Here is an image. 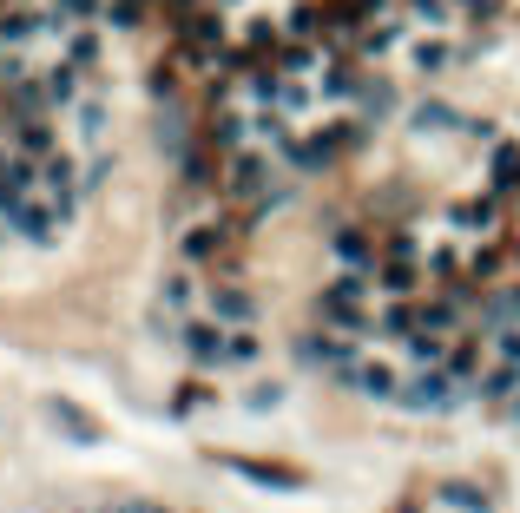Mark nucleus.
<instances>
[{
    "label": "nucleus",
    "mask_w": 520,
    "mask_h": 513,
    "mask_svg": "<svg viewBox=\"0 0 520 513\" xmlns=\"http://www.w3.org/2000/svg\"><path fill=\"white\" fill-rule=\"evenodd\" d=\"M514 264H520V237H514Z\"/></svg>",
    "instance_id": "nucleus-35"
},
{
    "label": "nucleus",
    "mask_w": 520,
    "mask_h": 513,
    "mask_svg": "<svg viewBox=\"0 0 520 513\" xmlns=\"http://www.w3.org/2000/svg\"><path fill=\"white\" fill-rule=\"evenodd\" d=\"M435 494H442L455 513H494V507H488V494H481V487H468V481H442Z\"/></svg>",
    "instance_id": "nucleus-24"
},
{
    "label": "nucleus",
    "mask_w": 520,
    "mask_h": 513,
    "mask_svg": "<svg viewBox=\"0 0 520 513\" xmlns=\"http://www.w3.org/2000/svg\"><path fill=\"white\" fill-rule=\"evenodd\" d=\"M178 342H185L191 369H205V375L237 369V329H224L218 316H205V323H185V329H178Z\"/></svg>",
    "instance_id": "nucleus-4"
},
{
    "label": "nucleus",
    "mask_w": 520,
    "mask_h": 513,
    "mask_svg": "<svg viewBox=\"0 0 520 513\" xmlns=\"http://www.w3.org/2000/svg\"><path fill=\"white\" fill-rule=\"evenodd\" d=\"M53 14L66 27H86V20H106V0H53Z\"/></svg>",
    "instance_id": "nucleus-26"
},
{
    "label": "nucleus",
    "mask_w": 520,
    "mask_h": 513,
    "mask_svg": "<svg viewBox=\"0 0 520 513\" xmlns=\"http://www.w3.org/2000/svg\"><path fill=\"white\" fill-rule=\"evenodd\" d=\"M53 421H60L66 435H79V441H93V421H86V415H73V408H66V402H53Z\"/></svg>",
    "instance_id": "nucleus-28"
},
{
    "label": "nucleus",
    "mask_w": 520,
    "mask_h": 513,
    "mask_svg": "<svg viewBox=\"0 0 520 513\" xmlns=\"http://www.w3.org/2000/svg\"><path fill=\"white\" fill-rule=\"evenodd\" d=\"M376 310H382L376 277H349V270H336V277L323 283V296H316V316H323V329H336V336H369V329H376Z\"/></svg>",
    "instance_id": "nucleus-1"
},
{
    "label": "nucleus",
    "mask_w": 520,
    "mask_h": 513,
    "mask_svg": "<svg viewBox=\"0 0 520 513\" xmlns=\"http://www.w3.org/2000/svg\"><path fill=\"white\" fill-rule=\"evenodd\" d=\"M165 408H172L178 421H191V415H205V408H211V389H205V382H185V389H172V402H165Z\"/></svg>",
    "instance_id": "nucleus-25"
},
{
    "label": "nucleus",
    "mask_w": 520,
    "mask_h": 513,
    "mask_svg": "<svg viewBox=\"0 0 520 513\" xmlns=\"http://www.w3.org/2000/svg\"><path fill=\"white\" fill-rule=\"evenodd\" d=\"M402 20H409L415 33H448L461 20L455 0H402Z\"/></svg>",
    "instance_id": "nucleus-17"
},
{
    "label": "nucleus",
    "mask_w": 520,
    "mask_h": 513,
    "mask_svg": "<svg viewBox=\"0 0 520 513\" xmlns=\"http://www.w3.org/2000/svg\"><path fill=\"white\" fill-rule=\"evenodd\" d=\"M468 257H474V244H468V237L455 231V237H435L422 264H428V277H442V283H461V270H468Z\"/></svg>",
    "instance_id": "nucleus-13"
},
{
    "label": "nucleus",
    "mask_w": 520,
    "mask_h": 513,
    "mask_svg": "<svg viewBox=\"0 0 520 513\" xmlns=\"http://www.w3.org/2000/svg\"><path fill=\"white\" fill-rule=\"evenodd\" d=\"M205 316H218L224 329H251L257 323V296L244 283H211L205 290Z\"/></svg>",
    "instance_id": "nucleus-10"
},
{
    "label": "nucleus",
    "mask_w": 520,
    "mask_h": 513,
    "mask_svg": "<svg viewBox=\"0 0 520 513\" xmlns=\"http://www.w3.org/2000/svg\"><path fill=\"white\" fill-rule=\"evenodd\" d=\"M33 171H40V158H20L14 145H0V211L33 191Z\"/></svg>",
    "instance_id": "nucleus-14"
},
{
    "label": "nucleus",
    "mask_w": 520,
    "mask_h": 513,
    "mask_svg": "<svg viewBox=\"0 0 520 513\" xmlns=\"http://www.w3.org/2000/svg\"><path fill=\"white\" fill-rule=\"evenodd\" d=\"M237 474L251 487H277V494H297L303 487V474H290V467H251V461H237Z\"/></svg>",
    "instance_id": "nucleus-23"
},
{
    "label": "nucleus",
    "mask_w": 520,
    "mask_h": 513,
    "mask_svg": "<svg viewBox=\"0 0 520 513\" xmlns=\"http://www.w3.org/2000/svg\"><path fill=\"white\" fill-rule=\"evenodd\" d=\"M0 218H7V231L20 237V244H33V250H47V244H60V211H53L47 198H40V191H27V198L20 204H7V211H0Z\"/></svg>",
    "instance_id": "nucleus-7"
},
{
    "label": "nucleus",
    "mask_w": 520,
    "mask_h": 513,
    "mask_svg": "<svg viewBox=\"0 0 520 513\" xmlns=\"http://www.w3.org/2000/svg\"><path fill=\"white\" fill-rule=\"evenodd\" d=\"M409 125L422 132V139H428V132H461V112L448 106V99H422V106L409 112Z\"/></svg>",
    "instance_id": "nucleus-21"
},
{
    "label": "nucleus",
    "mask_w": 520,
    "mask_h": 513,
    "mask_svg": "<svg viewBox=\"0 0 520 513\" xmlns=\"http://www.w3.org/2000/svg\"><path fill=\"white\" fill-rule=\"evenodd\" d=\"M455 7H461V20H481V14H494L501 0H455Z\"/></svg>",
    "instance_id": "nucleus-31"
},
{
    "label": "nucleus",
    "mask_w": 520,
    "mask_h": 513,
    "mask_svg": "<svg viewBox=\"0 0 520 513\" xmlns=\"http://www.w3.org/2000/svg\"><path fill=\"white\" fill-rule=\"evenodd\" d=\"M99 53H106V33H99L93 20H86V27H66L60 40H53V60H60V66H73L79 79H86V73L99 66Z\"/></svg>",
    "instance_id": "nucleus-9"
},
{
    "label": "nucleus",
    "mask_w": 520,
    "mask_h": 513,
    "mask_svg": "<svg viewBox=\"0 0 520 513\" xmlns=\"http://www.w3.org/2000/svg\"><path fill=\"white\" fill-rule=\"evenodd\" d=\"M474 53V40H461L455 27L448 33H409V47H402V60H409L415 79H448L461 60Z\"/></svg>",
    "instance_id": "nucleus-3"
},
{
    "label": "nucleus",
    "mask_w": 520,
    "mask_h": 513,
    "mask_svg": "<svg viewBox=\"0 0 520 513\" xmlns=\"http://www.w3.org/2000/svg\"><path fill=\"white\" fill-rule=\"evenodd\" d=\"M126 513H165V507H145V500H139V507H126Z\"/></svg>",
    "instance_id": "nucleus-34"
},
{
    "label": "nucleus",
    "mask_w": 520,
    "mask_h": 513,
    "mask_svg": "<svg viewBox=\"0 0 520 513\" xmlns=\"http://www.w3.org/2000/svg\"><path fill=\"white\" fill-rule=\"evenodd\" d=\"M501 270V250H481L474 244V257H468V277H494Z\"/></svg>",
    "instance_id": "nucleus-29"
},
{
    "label": "nucleus",
    "mask_w": 520,
    "mask_h": 513,
    "mask_svg": "<svg viewBox=\"0 0 520 513\" xmlns=\"http://www.w3.org/2000/svg\"><path fill=\"white\" fill-rule=\"evenodd\" d=\"M224 191L231 198H251V204H264V211H277L284 204V178L270 171V152H231L224 158Z\"/></svg>",
    "instance_id": "nucleus-2"
},
{
    "label": "nucleus",
    "mask_w": 520,
    "mask_h": 513,
    "mask_svg": "<svg viewBox=\"0 0 520 513\" xmlns=\"http://www.w3.org/2000/svg\"><path fill=\"white\" fill-rule=\"evenodd\" d=\"M198 303V277H191V264L185 270H172V277L158 283V316H178V310H191Z\"/></svg>",
    "instance_id": "nucleus-19"
},
{
    "label": "nucleus",
    "mask_w": 520,
    "mask_h": 513,
    "mask_svg": "<svg viewBox=\"0 0 520 513\" xmlns=\"http://www.w3.org/2000/svg\"><path fill=\"white\" fill-rule=\"evenodd\" d=\"M66 119H73V145H79V152H99V145H106V99L86 93Z\"/></svg>",
    "instance_id": "nucleus-16"
},
{
    "label": "nucleus",
    "mask_w": 520,
    "mask_h": 513,
    "mask_svg": "<svg viewBox=\"0 0 520 513\" xmlns=\"http://www.w3.org/2000/svg\"><path fill=\"white\" fill-rule=\"evenodd\" d=\"M514 389H520V369H507V362H488V375L474 382L481 402H514Z\"/></svg>",
    "instance_id": "nucleus-22"
},
{
    "label": "nucleus",
    "mask_w": 520,
    "mask_h": 513,
    "mask_svg": "<svg viewBox=\"0 0 520 513\" xmlns=\"http://www.w3.org/2000/svg\"><path fill=\"white\" fill-rule=\"evenodd\" d=\"M448 224H455L468 244H481V237L501 231V198H461L455 211H448Z\"/></svg>",
    "instance_id": "nucleus-11"
},
{
    "label": "nucleus",
    "mask_w": 520,
    "mask_h": 513,
    "mask_svg": "<svg viewBox=\"0 0 520 513\" xmlns=\"http://www.w3.org/2000/svg\"><path fill=\"white\" fill-rule=\"evenodd\" d=\"M158 7H172V14L185 20V14H198V7H211V0H158Z\"/></svg>",
    "instance_id": "nucleus-32"
},
{
    "label": "nucleus",
    "mask_w": 520,
    "mask_h": 513,
    "mask_svg": "<svg viewBox=\"0 0 520 513\" xmlns=\"http://www.w3.org/2000/svg\"><path fill=\"white\" fill-rule=\"evenodd\" d=\"M488 185H494V191H514V185H520V139H501V145L488 152Z\"/></svg>",
    "instance_id": "nucleus-20"
},
{
    "label": "nucleus",
    "mask_w": 520,
    "mask_h": 513,
    "mask_svg": "<svg viewBox=\"0 0 520 513\" xmlns=\"http://www.w3.org/2000/svg\"><path fill=\"white\" fill-rule=\"evenodd\" d=\"M0 14H7V0H0Z\"/></svg>",
    "instance_id": "nucleus-36"
},
{
    "label": "nucleus",
    "mask_w": 520,
    "mask_h": 513,
    "mask_svg": "<svg viewBox=\"0 0 520 513\" xmlns=\"http://www.w3.org/2000/svg\"><path fill=\"white\" fill-rule=\"evenodd\" d=\"M330 250H336V270H349V277H376V264H382V250L369 231H336Z\"/></svg>",
    "instance_id": "nucleus-12"
},
{
    "label": "nucleus",
    "mask_w": 520,
    "mask_h": 513,
    "mask_svg": "<svg viewBox=\"0 0 520 513\" xmlns=\"http://www.w3.org/2000/svg\"><path fill=\"white\" fill-rule=\"evenodd\" d=\"M415 283H422L415 237H395V244L382 250V264H376V290H382V296H415Z\"/></svg>",
    "instance_id": "nucleus-8"
},
{
    "label": "nucleus",
    "mask_w": 520,
    "mask_h": 513,
    "mask_svg": "<svg viewBox=\"0 0 520 513\" xmlns=\"http://www.w3.org/2000/svg\"><path fill=\"white\" fill-rule=\"evenodd\" d=\"M277 402H284V389L270 382V389H257V395H251V415H270V408H277Z\"/></svg>",
    "instance_id": "nucleus-30"
},
{
    "label": "nucleus",
    "mask_w": 520,
    "mask_h": 513,
    "mask_svg": "<svg viewBox=\"0 0 520 513\" xmlns=\"http://www.w3.org/2000/svg\"><path fill=\"white\" fill-rule=\"evenodd\" d=\"M224 244H231V231H224V224H191L185 244H178V257H185V264L198 270V264H211V257H218Z\"/></svg>",
    "instance_id": "nucleus-18"
},
{
    "label": "nucleus",
    "mask_w": 520,
    "mask_h": 513,
    "mask_svg": "<svg viewBox=\"0 0 520 513\" xmlns=\"http://www.w3.org/2000/svg\"><path fill=\"white\" fill-rule=\"evenodd\" d=\"M356 395H369V402H402V382H409V362H389L382 349H363V356L349 362L343 375Z\"/></svg>",
    "instance_id": "nucleus-5"
},
{
    "label": "nucleus",
    "mask_w": 520,
    "mask_h": 513,
    "mask_svg": "<svg viewBox=\"0 0 520 513\" xmlns=\"http://www.w3.org/2000/svg\"><path fill=\"white\" fill-rule=\"evenodd\" d=\"M356 112H369V119H382V112H395V93H389V86H376V79H369V86H363V99H356Z\"/></svg>",
    "instance_id": "nucleus-27"
},
{
    "label": "nucleus",
    "mask_w": 520,
    "mask_h": 513,
    "mask_svg": "<svg viewBox=\"0 0 520 513\" xmlns=\"http://www.w3.org/2000/svg\"><path fill=\"white\" fill-rule=\"evenodd\" d=\"M461 395V382L435 362V369H409V382H402V402L395 408H409V415H448Z\"/></svg>",
    "instance_id": "nucleus-6"
},
{
    "label": "nucleus",
    "mask_w": 520,
    "mask_h": 513,
    "mask_svg": "<svg viewBox=\"0 0 520 513\" xmlns=\"http://www.w3.org/2000/svg\"><path fill=\"white\" fill-rule=\"evenodd\" d=\"M461 316H468V290H448V296H428L422 303V329H435V336H461Z\"/></svg>",
    "instance_id": "nucleus-15"
},
{
    "label": "nucleus",
    "mask_w": 520,
    "mask_h": 513,
    "mask_svg": "<svg viewBox=\"0 0 520 513\" xmlns=\"http://www.w3.org/2000/svg\"><path fill=\"white\" fill-rule=\"evenodd\" d=\"M507 415H514V421H520V389H514V402H507Z\"/></svg>",
    "instance_id": "nucleus-33"
}]
</instances>
